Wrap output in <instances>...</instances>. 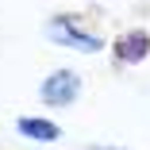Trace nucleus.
Listing matches in <instances>:
<instances>
[{
  "label": "nucleus",
  "instance_id": "obj_1",
  "mask_svg": "<svg viewBox=\"0 0 150 150\" xmlns=\"http://www.w3.org/2000/svg\"><path fill=\"white\" fill-rule=\"evenodd\" d=\"M42 35L54 46H66V50H77V54H100V50H108V42L93 31V27H85L81 12H54L42 23Z\"/></svg>",
  "mask_w": 150,
  "mask_h": 150
},
{
  "label": "nucleus",
  "instance_id": "obj_2",
  "mask_svg": "<svg viewBox=\"0 0 150 150\" xmlns=\"http://www.w3.org/2000/svg\"><path fill=\"white\" fill-rule=\"evenodd\" d=\"M81 73L77 69H69V66H58V69H50L46 77H42V85H39V100L46 104V108H69V104H77L81 100Z\"/></svg>",
  "mask_w": 150,
  "mask_h": 150
},
{
  "label": "nucleus",
  "instance_id": "obj_3",
  "mask_svg": "<svg viewBox=\"0 0 150 150\" xmlns=\"http://www.w3.org/2000/svg\"><path fill=\"white\" fill-rule=\"evenodd\" d=\"M108 50H112L115 69L142 66L146 58H150V31H146V27H127V31H119V35L108 42Z\"/></svg>",
  "mask_w": 150,
  "mask_h": 150
},
{
  "label": "nucleus",
  "instance_id": "obj_4",
  "mask_svg": "<svg viewBox=\"0 0 150 150\" xmlns=\"http://www.w3.org/2000/svg\"><path fill=\"white\" fill-rule=\"evenodd\" d=\"M16 135L19 139H31V142H58L62 139V127L46 115H19L16 119Z\"/></svg>",
  "mask_w": 150,
  "mask_h": 150
},
{
  "label": "nucleus",
  "instance_id": "obj_5",
  "mask_svg": "<svg viewBox=\"0 0 150 150\" xmlns=\"http://www.w3.org/2000/svg\"><path fill=\"white\" fill-rule=\"evenodd\" d=\"M88 150H127V146H112V142H93Z\"/></svg>",
  "mask_w": 150,
  "mask_h": 150
}]
</instances>
